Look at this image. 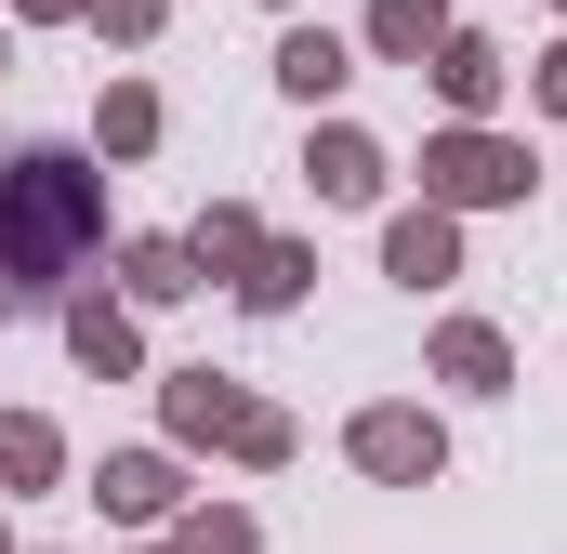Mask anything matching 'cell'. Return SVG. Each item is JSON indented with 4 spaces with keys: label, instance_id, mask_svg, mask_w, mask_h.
I'll return each mask as SVG.
<instances>
[{
    "label": "cell",
    "instance_id": "cell-1",
    "mask_svg": "<svg viewBox=\"0 0 567 554\" xmlns=\"http://www.w3.org/2000/svg\"><path fill=\"white\" fill-rule=\"evenodd\" d=\"M106 238V185L66 145H0V317H40Z\"/></svg>",
    "mask_w": 567,
    "mask_h": 554
}]
</instances>
